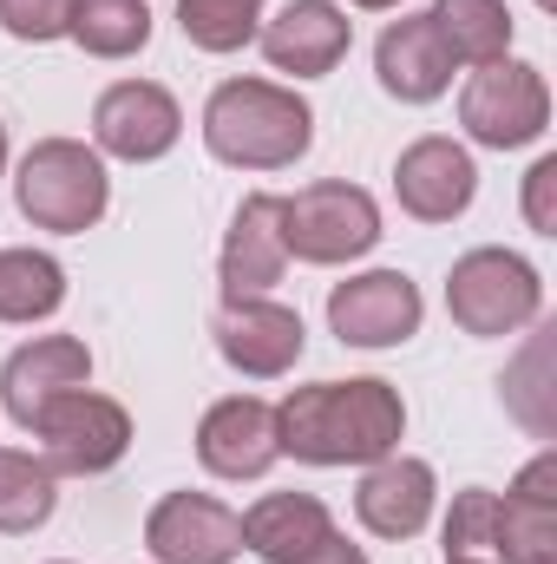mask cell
I'll use <instances>...</instances> for the list:
<instances>
[{
  "instance_id": "obj_1",
  "label": "cell",
  "mask_w": 557,
  "mask_h": 564,
  "mask_svg": "<svg viewBox=\"0 0 557 564\" xmlns=\"http://www.w3.org/2000/svg\"><path fill=\"white\" fill-rule=\"evenodd\" d=\"M407 408L387 381H315L276 408L282 453L308 466H374L401 446Z\"/></svg>"
},
{
  "instance_id": "obj_2",
  "label": "cell",
  "mask_w": 557,
  "mask_h": 564,
  "mask_svg": "<svg viewBox=\"0 0 557 564\" xmlns=\"http://www.w3.org/2000/svg\"><path fill=\"white\" fill-rule=\"evenodd\" d=\"M204 144L210 158L237 171H282L315 144V112L270 79H223L204 106Z\"/></svg>"
},
{
  "instance_id": "obj_3",
  "label": "cell",
  "mask_w": 557,
  "mask_h": 564,
  "mask_svg": "<svg viewBox=\"0 0 557 564\" xmlns=\"http://www.w3.org/2000/svg\"><path fill=\"white\" fill-rule=\"evenodd\" d=\"M13 197H20V217H26L33 230L79 237V230H92V224L106 217L112 177H106L99 151H86L79 139H40L20 158Z\"/></svg>"
},
{
  "instance_id": "obj_4",
  "label": "cell",
  "mask_w": 557,
  "mask_h": 564,
  "mask_svg": "<svg viewBox=\"0 0 557 564\" xmlns=\"http://www.w3.org/2000/svg\"><path fill=\"white\" fill-rule=\"evenodd\" d=\"M545 308V282L518 250H466L446 276V315L466 335H518L525 322H538Z\"/></svg>"
},
{
  "instance_id": "obj_5",
  "label": "cell",
  "mask_w": 557,
  "mask_h": 564,
  "mask_svg": "<svg viewBox=\"0 0 557 564\" xmlns=\"http://www.w3.org/2000/svg\"><path fill=\"white\" fill-rule=\"evenodd\" d=\"M282 243L302 263H354L381 243V210L361 184H308L295 197H282Z\"/></svg>"
},
{
  "instance_id": "obj_6",
  "label": "cell",
  "mask_w": 557,
  "mask_h": 564,
  "mask_svg": "<svg viewBox=\"0 0 557 564\" xmlns=\"http://www.w3.org/2000/svg\"><path fill=\"white\" fill-rule=\"evenodd\" d=\"M459 126L492 151H518V144L545 139L551 126V93L538 79V66H518V59H492L466 79L459 93Z\"/></svg>"
},
{
  "instance_id": "obj_7",
  "label": "cell",
  "mask_w": 557,
  "mask_h": 564,
  "mask_svg": "<svg viewBox=\"0 0 557 564\" xmlns=\"http://www.w3.org/2000/svg\"><path fill=\"white\" fill-rule=\"evenodd\" d=\"M26 433L46 440V466H53V473L92 479V473H112V466L125 459V446H132V414H125L119 401L92 394V388H73V394H59Z\"/></svg>"
},
{
  "instance_id": "obj_8",
  "label": "cell",
  "mask_w": 557,
  "mask_h": 564,
  "mask_svg": "<svg viewBox=\"0 0 557 564\" xmlns=\"http://www.w3.org/2000/svg\"><path fill=\"white\" fill-rule=\"evenodd\" d=\"M144 552L157 564H230L243 552V519L210 492H171L144 519Z\"/></svg>"
},
{
  "instance_id": "obj_9",
  "label": "cell",
  "mask_w": 557,
  "mask_h": 564,
  "mask_svg": "<svg viewBox=\"0 0 557 564\" xmlns=\"http://www.w3.org/2000/svg\"><path fill=\"white\" fill-rule=\"evenodd\" d=\"M419 315H426V302L401 270H368L328 295V328L348 348H394V341L419 335Z\"/></svg>"
},
{
  "instance_id": "obj_10",
  "label": "cell",
  "mask_w": 557,
  "mask_h": 564,
  "mask_svg": "<svg viewBox=\"0 0 557 564\" xmlns=\"http://www.w3.org/2000/svg\"><path fill=\"white\" fill-rule=\"evenodd\" d=\"M177 132H184V112H177V99H171L164 86H151V79H119V86H106L99 106H92V139H99V151H112V158H125V164L164 158V151L177 144Z\"/></svg>"
},
{
  "instance_id": "obj_11",
  "label": "cell",
  "mask_w": 557,
  "mask_h": 564,
  "mask_svg": "<svg viewBox=\"0 0 557 564\" xmlns=\"http://www.w3.org/2000/svg\"><path fill=\"white\" fill-rule=\"evenodd\" d=\"M217 355L237 368V375H250V381H276L288 375L295 361H302V315L295 308H282V302H263V295H243V302H223V315H217Z\"/></svg>"
},
{
  "instance_id": "obj_12",
  "label": "cell",
  "mask_w": 557,
  "mask_h": 564,
  "mask_svg": "<svg viewBox=\"0 0 557 564\" xmlns=\"http://www.w3.org/2000/svg\"><path fill=\"white\" fill-rule=\"evenodd\" d=\"M86 381H92L86 341H79V335H40V341H26V348L7 355V368H0V401H7V414L20 426H33L59 394L86 388Z\"/></svg>"
},
{
  "instance_id": "obj_13",
  "label": "cell",
  "mask_w": 557,
  "mask_h": 564,
  "mask_svg": "<svg viewBox=\"0 0 557 564\" xmlns=\"http://www.w3.org/2000/svg\"><path fill=\"white\" fill-rule=\"evenodd\" d=\"M197 459L217 473V479H263L282 459L276 440V408L256 401V394H230L217 401L204 426H197Z\"/></svg>"
},
{
  "instance_id": "obj_14",
  "label": "cell",
  "mask_w": 557,
  "mask_h": 564,
  "mask_svg": "<svg viewBox=\"0 0 557 564\" xmlns=\"http://www.w3.org/2000/svg\"><path fill=\"white\" fill-rule=\"evenodd\" d=\"M394 191H401V210L419 224H452L472 191H479V171H472V151L452 139H414L394 164Z\"/></svg>"
},
{
  "instance_id": "obj_15",
  "label": "cell",
  "mask_w": 557,
  "mask_h": 564,
  "mask_svg": "<svg viewBox=\"0 0 557 564\" xmlns=\"http://www.w3.org/2000/svg\"><path fill=\"white\" fill-rule=\"evenodd\" d=\"M348 40H354V20L335 7V0H288L276 20L263 26V53L276 73L295 79H321L348 59Z\"/></svg>"
},
{
  "instance_id": "obj_16",
  "label": "cell",
  "mask_w": 557,
  "mask_h": 564,
  "mask_svg": "<svg viewBox=\"0 0 557 564\" xmlns=\"http://www.w3.org/2000/svg\"><path fill=\"white\" fill-rule=\"evenodd\" d=\"M374 73H381V86H387L401 106H433V99L452 86V53H446L433 13H407V20H394V26L381 33Z\"/></svg>"
},
{
  "instance_id": "obj_17",
  "label": "cell",
  "mask_w": 557,
  "mask_h": 564,
  "mask_svg": "<svg viewBox=\"0 0 557 564\" xmlns=\"http://www.w3.org/2000/svg\"><path fill=\"white\" fill-rule=\"evenodd\" d=\"M282 270H288V243H282V197L256 191L243 197L230 237H223V295L243 302V295H263L276 289Z\"/></svg>"
},
{
  "instance_id": "obj_18",
  "label": "cell",
  "mask_w": 557,
  "mask_h": 564,
  "mask_svg": "<svg viewBox=\"0 0 557 564\" xmlns=\"http://www.w3.org/2000/svg\"><path fill=\"white\" fill-rule=\"evenodd\" d=\"M499 558L505 564H551L557 558V459H532L518 486L499 499Z\"/></svg>"
},
{
  "instance_id": "obj_19",
  "label": "cell",
  "mask_w": 557,
  "mask_h": 564,
  "mask_svg": "<svg viewBox=\"0 0 557 564\" xmlns=\"http://www.w3.org/2000/svg\"><path fill=\"white\" fill-rule=\"evenodd\" d=\"M354 512H361V525L374 539H414V532H426V519H433V466L426 459H401V453L374 459V473L354 492Z\"/></svg>"
},
{
  "instance_id": "obj_20",
  "label": "cell",
  "mask_w": 557,
  "mask_h": 564,
  "mask_svg": "<svg viewBox=\"0 0 557 564\" xmlns=\"http://www.w3.org/2000/svg\"><path fill=\"white\" fill-rule=\"evenodd\" d=\"M328 532H335V519H328V506L315 492H270V499H256L243 512V545L263 564H295Z\"/></svg>"
},
{
  "instance_id": "obj_21",
  "label": "cell",
  "mask_w": 557,
  "mask_h": 564,
  "mask_svg": "<svg viewBox=\"0 0 557 564\" xmlns=\"http://www.w3.org/2000/svg\"><path fill=\"white\" fill-rule=\"evenodd\" d=\"M433 26H439L452 66H459V59H466V66H492V59H505V46H512V13H505V0H439V7H433Z\"/></svg>"
},
{
  "instance_id": "obj_22",
  "label": "cell",
  "mask_w": 557,
  "mask_h": 564,
  "mask_svg": "<svg viewBox=\"0 0 557 564\" xmlns=\"http://www.w3.org/2000/svg\"><path fill=\"white\" fill-rule=\"evenodd\" d=\"M66 40H79L92 59H132L151 40V7L144 0H73Z\"/></svg>"
},
{
  "instance_id": "obj_23",
  "label": "cell",
  "mask_w": 557,
  "mask_h": 564,
  "mask_svg": "<svg viewBox=\"0 0 557 564\" xmlns=\"http://www.w3.org/2000/svg\"><path fill=\"white\" fill-rule=\"evenodd\" d=\"M66 302V270L46 250H0V322H40Z\"/></svg>"
},
{
  "instance_id": "obj_24",
  "label": "cell",
  "mask_w": 557,
  "mask_h": 564,
  "mask_svg": "<svg viewBox=\"0 0 557 564\" xmlns=\"http://www.w3.org/2000/svg\"><path fill=\"white\" fill-rule=\"evenodd\" d=\"M53 499H59V473L33 453H7L0 446V532H33L53 519Z\"/></svg>"
},
{
  "instance_id": "obj_25",
  "label": "cell",
  "mask_w": 557,
  "mask_h": 564,
  "mask_svg": "<svg viewBox=\"0 0 557 564\" xmlns=\"http://www.w3.org/2000/svg\"><path fill=\"white\" fill-rule=\"evenodd\" d=\"M256 20H263V0H177V26L190 46L204 53H237L256 40Z\"/></svg>"
},
{
  "instance_id": "obj_26",
  "label": "cell",
  "mask_w": 557,
  "mask_h": 564,
  "mask_svg": "<svg viewBox=\"0 0 557 564\" xmlns=\"http://www.w3.org/2000/svg\"><path fill=\"white\" fill-rule=\"evenodd\" d=\"M446 558H479V564L499 558V492L472 486V492L452 499V512H446Z\"/></svg>"
},
{
  "instance_id": "obj_27",
  "label": "cell",
  "mask_w": 557,
  "mask_h": 564,
  "mask_svg": "<svg viewBox=\"0 0 557 564\" xmlns=\"http://www.w3.org/2000/svg\"><path fill=\"white\" fill-rule=\"evenodd\" d=\"M66 13H73V0H0V26L13 33V40H59L66 33Z\"/></svg>"
},
{
  "instance_id": "obj_28",
  "label": "cell",
  "mask_w": 557,
  "mask_h": 564,
  "mask_svg": "<svg viewBox=\"0 0 557 564\" xmlns=\"http://www.w3.org/2000/svg\"><path fill=\"white\" fill-rule=\"evenodd\" d=\"M551 184H557V158H538V164H532V177H525V217H532V230H545V237H557Z\"/></svg>"
},
{
  "instance_id": "obj_29",
  "label": "cell",
  "mask_w": 557,
  "mask_h": 564,
  "mask_svg": "<svg viewBox=\"0 0 557 564\" xmlns=\"http://www.w3.org/2000/svg\"><path fill=\"white\" fill-rule=\"evenodd\" d=\"M295 564H368V552H361V545H348L341 532H328V539H321L315 552H302Z\"/></svg>"
},
{
  "instance_id": "obj_30",
  "label": "cell",
  "mask_w": 557,
  "mask_h": 564,
  "mask_svg": "<svg viewBox=\"0 0 557 564\" xmlns=\"http://www.w3.org/2000/svg\"><path fill=\"white\" fill-rule=\"evenodd\" d=\"M354 7H374V13H381V7H401V0H354Z\"/></svg>"
},
{
  "instance_id": "obj_31",
  "label": "cell",
  "mask_w": 557,
  "mask_h": 564,
  "mask_svg": "<svg viewBox=\"0 0 557 564\" xmlns=\"http://www.w3.org/2000/svg\"><path fill=\"white\" fill-rule=\"evenodd\" d=\"M0 171H7V126H0Z\"/></svg>"
},
{
  "instance_id": "obj_32",
  "label": "cell",
  "mask_w": 557,
  "mask_h": 564,
  "mask_svg": "<svg viewBox=\"0 0 557 564\" xmlns=\"http://www.w3.org/2000/svg\"><path fill=\"white\" fill-rule=\"evenodd\" d=\"M446 564H479V558H446Z\"/></svg>"
}]
</instances>
